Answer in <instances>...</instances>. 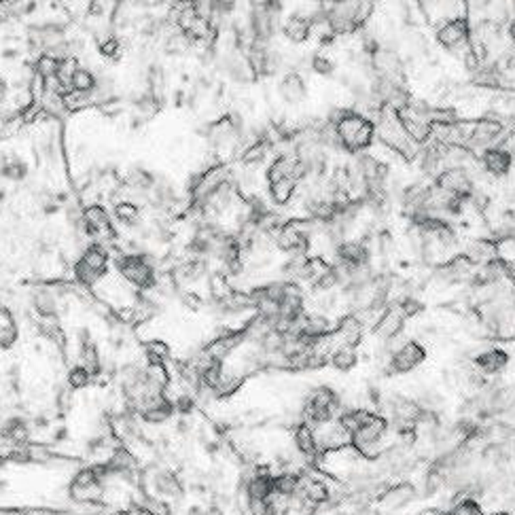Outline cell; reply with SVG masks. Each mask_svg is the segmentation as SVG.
Returning <instances> with one entry per match:
<instances>
[{
    "label": "cell",
    "instance_id": "1",
    "mask_svg": "<svg viewBox=\"0 0 515 515\" xmlns=\"http://www.w3.org/2000/svg\"><path fill=\"white\" fill-rule=\"evenodd\" d=\"M335 132L341 149L348 153H362L365 149H372L376 140V123L356 111H348L335 125Z\"/></svg>",
    "mask_w": 515,
    "mask_h": 515
},
{
    "label": "cell",
    "instance_id": "2",
    "mask_svg": "<svg viewBox=\"0 0 515 515\" xmlns=\"http://www.w3.org/2000/svg\"><path fill=\"white\" fill-rule=\"evenodd\" d=\"M505 138H507V132H505V125L500 119L481 117V119L471 121L469 146L488 151V149H494V146H500V140H505Z\"/></svg>",
    "mask_w": 515,
    "mask_h": 515
},
{
    "label": "cell",
    "instance_id": "3",
    "mask_svg": "<svg viewBox=\"0 0 515 515\" xmlns=\"http://www.w3.org/2000/svg\"><path fill=\"white\" fill-rule=\"evenodd\" d=\"M108 269V257L104 253V248L100 246H90L83 257L77 261L75 265V276L81 284L85 286H92L96 284Z\"/></svg>",
    "mask_w": 515,
    "mask_h": 515
},
{
    "label": "cell",
    "instance_id": "4",
    "mask_svg": "<svg viewBox=\"0 0 515 515\" xmlns=\"http://www.w3.org/2000/svg\"><path fill=\"white\" fill-rule=\"evenodd\" d=\"M435 185L463 202L471 199L475 193V183L465 168H444L437 174Z\"/></svg>",
    "mask_w": 515,
    "mask_h": 515
},
{
    "label": "cell",
    "instance_id": "5",
    "mask_svg": "<svg viewBox=\"0 0 515 515\" xmlns=\"http://www.w3.org/2000/svg\"><path fill=\"white\" fill-rule=\"evenodd\" d=\"M117 267L121 276L138 288H151L155 284V269L149 261L142 259V255H125L117 261Z\"/></svg>",
    "mask_w": 515,
    "mask_h": 515
},
{
    "label": "cell",
    "instance_id": "6",
    "mask_svg": "<svg viewBox=\"0 0 515 515\" xmlns=\"http://www.w3.org/2000/svg\"><path fill=\"white\" fill-rule=\"evenodd\" d=\"M426 348L416 341V339H409L399 352H395L390 356V362H388V374H397V376H405V374H411L414 369L426 360Z\"/></svg>",
    "mask_w": 515,
    "mask_h": 515
},
{
    "label": "cell",
    "instance_id": "7",
    "mask_svg": "<svg viewBox=\"0 0 515 515\" xmlns=\"http://www.w3.org/2000/svg\"><path fill=\"white\" fill-rule=\"evenodd\" d=\"M471 36V24L467 17H456V20H450V22H444L437 30H435V38L437 43L452 51L460 45H465Z\"/></svg>",
    "mask_w": 515,
    "mask_h": 515
},
{
    "label": "cell",
    "instance_id": "8",
    "mask_svg": "<svg viewBox=\"0 0 515 515\" xmlns=\"http://www.w3.org/2000/svg\"><path fill=\"white\" fill-rule=\"evenodd\" d=\"M463 255L475 265V267H481V265H490L494 261L500 259V251H498V242L494 240H488V238H475V240H469L463 248Z\"/></svg>",
    "mask_w": 515,
    "mask_h": 515
},
{
    "label": "cell",
    "instance_id": "9",
    "mask_svg": "<svg viewBox=\"0 0 515 515\" xmlns=\"http://www.w3.org/2000/svg\"><path fill=\"white\" fill-rule=\"evenodd\" d=\"M405 323H407V318H405V314H403L399 302H397V304H390V306L384 310V314L380 316L378 325L374 327V335L380 337L382 341H388L390 337L403 333Z\"/></svg>",
    "mask_w": 515,
    "mask_h": 515
},
{
    "label": "cell",
    "instance_id": "10",
    "mask_svg": "<svg viewBox=\"0 0 515 515\" xmlns=\"http://www.w3.org/2000/svg\"><path fill=\"white\" fill-rule=\"evenodd\" d=\"M418 490L411 481H397V484H390L380 496V505L384 509H390V511H399L403 507H407L414 498H416Z\"/></svg>",
    "mask_w": 515,
    "mask_h": 515
},
{
    "label": "cell",
    "instance_id": "11",
    "mask_svg": "<svg viewBox=\"0 0 515 515\" xmlns=\"http://www.w3.org/2000/svg\"><path fill=\"white\" fill-rule=\"evenodd\" d=\"M481 166H484L486 174H490L494 178H505V176H509V172L513 168V155H511V151L505 149V146H494V149L484 151Z\"/></svg>",
    "mask_w": 515,
    "mask_h": 515
},
{
    "label": "cell",
    "instance_id": "12",
    "mask_svg": "<svg viewBox=\"0 0 515 515\" xmlns=\"http://www.w3.org/2000/svg\"><path fill=\"white\" fill-rule=\"evenodd\" d=\"M507 365H509V354L502 348H488L473 358V367L484 376L500 374Z\"/></svg>",
    "mask_w": 515,
    "mask_h": 515
},
{
    "label": "cell",
    "instance_id": "13",
    "mask_svg": "<svg viewBox=\"0 0 515 515\" xmlns=\"http://www.w3.org/2000/svg\"><path fill=\"white\" fill-rule=\"evenodd\" d=\"M278 92H280L282 100L288 102V104H299V102L306 100V96H308L306 81H304V77L299 75V72H295V70L286 72V75L280 79Z\"/></svg>",
    "mask_w": 515,
    "mask_h": 515
},
{
    "label": "cell",
    "instance_id": "14",
    "mask_svg": "<svg viewBox=\"0 0 515 515\" xmlns=\"http://www.w3.org/2000/svg\"><path fill=\"white\" fill-rule=\"evenodd\" d=\"M424 407L420 405L418 399H409V397H397L390 401V416L397 424H414L418 422V418L422 416Z\"/></svg>",
    "mask_w": 515,
    "mask_h": 515
},
{
    "label": "cell",
    "instance_id": "15",
    "mask_svg": "<svg viewBox=\"0 0 515 515\" xmlns=\"http://www.w3.org/2000/svg\"><path fill=\"white\" fill-rule=\"evenodd\" d=\"M362 335H365V327H362V323L358 320L356 314L344 316L337 323V327H335V337L339 339V346H352V348H356L362 341Z\"/></svg>",
    "mask_w": 515,
    "mask_h": 515
},
{
    "label": "cell",
    "instance_id": "16",
    "mask_svg": "<svg viewBox=\"0 0 515 515\" xmlns=\"http://www.w3.org/2000/svg\"><path fill=\"white\" fill-rule=\"evenodd\" d=\"M292 439H295V448L302 456L306 458H314L320 450H318V441H316V432L314 426H310L308 422H299L295 426V432H292Z\"/></svg>",
    "mask_w": 515,
    "mask_h": 515
},
{
    "label": "cell",
    "instance_id": "17",
    "mask_svg": "<svg viewBox=\"0 0 515 515\" xmlns=\"http://www.w3.org/2000/svg\"><path fill=\"white\" fill-rule=\"evenodd\" d=\"M276 494L274 477L269 473H257L246 481V500H267Z\"/></svg>",
    "mask_w": 515,
    "mask_h": 515
},
{
    "label": "cell",
    "instance_id": "18",
    "mask_svg": "<svg viewBox=\"0 0 515 515\" xmlns=\"http://www.w3.org/2000/svg\"><path fill=\"white\" fill-rule=\"evenodd\" d=\"M282 34L292 41V43H304L310 38L312 34V24L310 17L304 15H290L284 24H282Z\"/></svg>",
    "mask_w": 515,
    "mask_h": 515
},
{
    "label": "cell",
    "instance_id": "19",
    "mask_svg": "<svg viewBox=\"0 0 515 515\" xmlns=\"http://www.w3.org/2000/svg\"><path fill=\"white\" fill-rule=\"evenodd\" d=\"M274 490H276V496H284V498H292L297 496L299 490H302V475L297 473H280L274 477Z\"/></svg>",
    "mask_w": 515,
    "mask_h": 515
},
{
    "label": "cell",
    "instance_id": "20",
    "mask_svg": "<svg viewBox=\"0 0 515 515\" xmlns=\"http://www.w3.org/2000/svg\"><path fill=\"white\" fill-rule=\"evenodd\" d=\"M155 488L162 496L166 498H183L185 490H183V484L181 479L170 473V471H160L157 477H155Z\"/></svg>",
    "mask_w": 515,
    "mask_h": 515
},
{
    "label": "cell",
    "instance_id": "21",
    "mask_svg": "<svg viewBox=\"0 0 515 515\" xmlns=\"http://www.w3.org/2000/svg\"><path fill=\"white\" fill-rule=\"evenodd\" d=\"M20 339V331H17V325L13 320V316L0 308V348L3 350H9L15 346V341Z\"/></svg>",
    "mask_w": 515,
    "mask_h": 515
},
{
    "label": "cell",
    "instance_id": "22",
    "mask_svg": "<svg viewBox=\"0 0 515 515\" xmlns=\"http://www.w3.org/2000/svg\"><path fill=\"white\" fill-rule=\"evenodd\" d=\"M32 304H34L36 312L41 314V318H53L57 312V299L47 288H36L32 292Z\"/></svg>",
    "mask_w": 515,
    "mask_h": 515
},
{
    "label": "cell",
    "instance_id": "23",
    "mask_svg": "<svg viewBox=\"0 0 515 515\" xmlns=\"http://www.w3.org/2000/svg\"><path fill=\"white\" fill-rule=\"evenodd\" d=\"M356 362H358V354L356 348L352 346H339L331 352V365L337 372H350L352 367H356Z\"/></svg>",
    "mask_w": 515,
    "mask_h": 515
},
{
    "label": "cell",
    "instance_id": "24",
    "mask_svg": "<svg viewBox=\"0 0 515 515\" xmlns=\"http://www.w3.org/2000/svg\"><path fill=\"white\" fill-rule=\"evenodd\" d=\"M96 87H98L96 77L92 75L90 70H83V68L75 70V75H72V81H70V92L81 94V96H90L92 92H96Z\"/></svg>",
    "mask_w": 515,
    "mask_h": 515
},
{
    "label": "cell",
    "instance_id": "25",
    "mask_svg": "<svg viewBox=\"0 0 515 515\" xmlns=\"http://www.w3.org/2000/svg\"><path fill=\"white\" fill-rule=\"evenodd\" d=\"M297 185L299 183L292 181V178H282V181H276V183L269 185V193H271V197H274L276 204L284 206V204H288L292 199V195H295Z\"/></svg>",
    "mask_w": 515,
    "mask_h": 515
},
{
    "label": "cell",
    "instance_id": "26",
    "mask_svg": "<svg viewBox=\"0 0 515 515\" xmlns=\"http://www.w3.org/2000/svg\"><path fill=\"white\" fill-rule=\"evenodd\" d=\"M448 515H484L481 513V505L477 502V498L465 496V498H456L452 509L448 511Z\"/></svg>",
    "mask_w": 515,
    "mask_h": 515
},
{
    "label": "cell",
    "instance_id": "27",
    "mask_svg": "<svg viewBox=\"0 0 515 515\" xmlns=\"http://www.w3.org/2000/svg\"><path fill=\"white\" fill-rule=\"evenodd\" d=\"M92 378H94V376L90 374L87 367L75 365V367H72V369L68 372V386H70V388H75V390L87 388L90 382H92Z\"/></svg>",
    "mask_w": 515,
    "mask_h": 515
},
{
    "label": "cell",
    "instance_id": "28",
    "mask_svg": "<svg viewBox=\"0 0 515 515\" xmlns=\"http://www.w3.org/2000/svg\"><path fill=\"white\" fill-rule=\"evenodd\" d=\"M498 66V64H496ZM496 92L502 94H515V70L498 66V75H496Z\"/></svg>",
    "mask_w": 515,
    "mask_h": 515
},
{
    "label": "cell",
    "instance_id": "29",
    "mask_svg": "<svg viewBox=\"0 0 515 515\" xmlns=\"http://www.w3.org/2000/svg\"><path fill=\"white\" fill-rule=\"evenodd\" d=\"M376 13V5L374 3H356V11H354V28H362L367 22L372 20V15Z\"/></svg>",
    "mask_w": 515,
    "mask_h": 515
},
{
    "label": "cell",
    "instance_id": "30",
    "mask_svg": "<svg viewBox=\"0 0 515 515\" xmlns=\"http://www.w3.org/2000/svg\"><path fill=\"white\" fill-rule=\"evenodd\" d=\"M310 66H312V70L316 72V75H320V77H331L333 70H335L333 59L327 57V55H314L312 62H310Z\"/></svg>",
    "mask_w": 515,
    "mask_h": 515
},
{
    "label": "cell",
    "instance_id": "31",
    "mask_svg": "<svg viewBox=\"0 0 515 515\" xmlns=\"http://www.w3.org/2000/svg\"><path fill=\"white\" fill-rule=\"evenodd\" d=\"M115 214L119 216V220L121 223H125V225H134L136 220H138V216H140V212H138V208L134 206V204H119L117 208H115Z\"/></svg>",
    "mask_w": 515,
    "mask_h": 515
},
{
    "label": "cell",
    "instance_id": "32",
    "mask_svg": "<svg viewBox=\"0 0 515 515\" xmlns=\"http://www.w3.org/2000/svg\"><path fill=\"white\" fill-rule=\"evenodd\" d=\"M263 157H265V142L257 140L244 151L242 160H244V164H257V162H263Z\"/></svg>",
    "mask_w": 515,
    "mask_h": 515
},
{
    "label": "cell",
    "instance_id": "33",
    "mask_svg": "<svg viewBox=\"0 0 515 515\" xmlns=\"http://www.w3.org/2000/svg\"><path fill=\"white\" fill-rule=\"evenodd\" d=\"M0 174H3L5 178H13V181L24 178V176H26V164L20 162V160L7 162V164L3 166V170H0Z\"/></svg>",
    "mask_w": 515,
    "mask_h": 515
},
{
    "label": "cell",
    "instance_id": "34",
    "mask_svg": "<svg viewBox=\"0 0 515 515\" xmlns=\"http://www.w3.org/2000/svg\"><path fill=\"white\" fill-rule=\"evenodd\" d=\"M399 306H401V310H403L405 318H414L416 314H420V312H422V304H420V302H418L414 295L403 297V299L399 302Z\"/></svg>",
    "mask_w": 515,
    "mask_h": 515
},
{
    "label": "cell",
    "instance_id": "35",
    "mask_svg": "<svg viewBox=\"0 0 515 515\" xmlns=\"http://www.w3.org/2000/svg\"><path fill=\"white\" fill-rule=\"evenodd\" d=\"M100 51H102V55H108V57L117 55V51H119V41H117V38L100 41Z\"/></svg>",
    "mask_w": 515,
    "mask_h": 515
},
{
    "label": "cell",
    "instance_id": "36",
    "mask_svg": "<svg viewBox=\"0 0 515 515\" xmlns=\"http://www.w3.org/2000/svg\"><path fill=\"white\" fill-rule=\"evenodd\" d=\"M202 515H223V511H220L218 507H210V509L202 511Z\"/></svg>",
    "mask_w": 515,
    "mask_h": 515
},
{
    "label": "cell",
    "instance_id": "37",
    "mask_svg": "<svg viewBox=\"0 0 515 515\" xmlns=\"http://www.w3.org/2000/svg\"><path fill=\"white\" fill-rule=\"evenodd\" d=\"M509 38H511V43H513V47H515V20L509 24Z\"/></svg>",
    "mask_w": 515,
    "mask_h": 515
},
{
    "label": "cell",
    "instance_id": "38",
    "mask_svg": "<svg viewBox=\"0 0 515 515\" xmlns=\"http://www.w3.org/2000/svg\"><path fill=\"white\" fill-rule=\"evenodd\" d=\"M0 96H7V81L0 77Z\"/></svg>",
    "mask_w": 515,
    "mask_h": 515
},
{
    "label": "cell",
    "instance_id": "39",
    "mask_svg": "<svg viewBox=\"0 0 515 515\" xmlns=\"http://www.w3.org/2000/svg\"><path fill=\"white\" fill-rule=\"evenodd\" d=\"M492 515H513L511 511H494Z\"/></svg>",
    "mask_w": 515,
    "mask_h": 515
}]
</instances>
